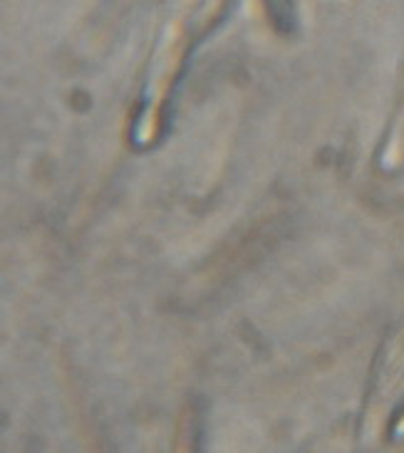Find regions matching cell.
Instances as JSON below:
<instances>
[{
    "label": "cell",
    "instance_id": "cell-1",
    "mask_svg": "<svg viewBox=\"0 0 404 453\" xmlns=\"http://www.w3.org/2000/svg\"><path fill=\"white\" fill-rule=\"evenodd\" d=\"M268 18L281 33H293L295 27V8L293 0H263Z\"/></svg>",
    "mask_w": 404,
    "mask_h": 453
}]
</instances>
